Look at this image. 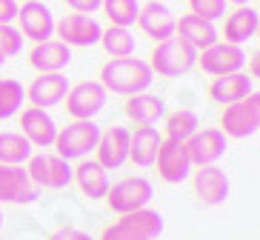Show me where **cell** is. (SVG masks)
I'll list each match as a JSON object with an SVG mask.
<instances>
[{"mask_svg":"<svg viewBox=\"0 0 260 240\" xmlns=\"http://www.w3.org/2000/svg\"><path fill=\"white\" fill-rule=\"evenodd\" d=\"M26 175L38 189H66L72 183V163L60 155H31L26 160Z\"/></svg>","mask_w":260,"mask_h":240,"instance_id":"52a82bcc","label":"cell"},{"mask_svg":"<svg viewBox=\"0 0 260 240\" xmlns=\"http://www.w3.org/2000/svg\"><path fill=\"white\" fill-rule=\"evenodd\" d=\"M152 80L154 75L146 60H140V57H112V60L103 63L98 83L112 94L132 97V94L146 92L152 86Z\"/></svg>","mask_w":260,"mask_h":240,"instance_id":"6da1fadb","label":"cell"},{"mask_svg":"<svg viewBox=\"0 0 260 240\" xmlns=\"http://www.w3.org/2000/svg\"><path fill=\"white\" fill-rule=\"evenodd\" d=\"M100 9H103V15L109 17V26H123V29H129V26L138 23L140 3L138 0H103Z\"/></svg>","mask_w":260,"mask_h":240,"instance_id":"f546056e","label":"cell"},{"mask_svg":"<svg viewBox=\"0 0 260 240\" xmlns=\"http://www.w3.org/2000/svg\"><path fill=\"white\" fill-rule=\"evenodd\" d=\"M175 38H180L186 43V46H191L194 52H203V49H209L212 43H217V31H214L212 23H206V20H200V17L194 15H183L180 20H175Z\"/></svg>","mask_w":260,"mask_h":240,"instance_id":"d4e9b609","label":"cell"},{"mask_svg":"<svg viewBox=\"0 0 260 240\" xmlns=\"http://www.w3.org/2000/svg\"><path fill=\"white\" fill-rule=\"evenodd\" d=\"M163 134L154 126H138L135 132H129V160L140 169L154 166V155L160 149Z\"/></svg>","mask_w":260,"mask_h":240,"instance_id":"cb8c5ba5","label":"cell"},{"mask_svg":"<svg viewBox=\"0 0 260 240\" xmlns=\"http://www.w3.org/2000/svg\"><path fill=\"white\" fill-rule=\"evenodd\" d=\"M94 155H98L94 160H98L106 172L120 169L123 163L129 160V129H123V126H109V129H100Z\"/></svg>","mask_w":260,"mask_h":240,"instance_id":"4fadbf2b","label":"cell"},{"mask_svg":"<svg viewBox=\"0 0 260 240\" xmlns=\"http://www.w3.org/2000/svg\"><path fill=\"white\" fill-rule=\"evenodd\" d=\"M106 89L98 80H80V83L69 86L66 92V112L72 115V120H94L98 112H103L106 106Z\"/></svg>","mask_w":260,"mask_h":240,"instance_id":"ba28073f","label":"cell"},{"mask_svg":"<svg viewBox=\"0 0 260 240\" xmlns=\"http://www.w3.org/2000/svg\"><path fill=\"white\" fill-rule=\"evenodd\" d=\"M163 232V215L154 209H138L129 215H120V220L109 223L100 240H157Z\"/></svg>","mask_w":260,"mask_h":240,"instance_id":"7a4b0ae2","label":"cell"},{"mask_svg":"<svg viewBox=\"0 0 260 240\" xmlns=\"http://www.w3.org/2000/svg\"><path fill=\"white\" fill-rule=\"evenodd\" d=\"M17 0H0V26H12V20H17Z\"/></svg>","mask_w":260,"mask_h":240,"instance_id":"e575fe53","label":"cell"},{"mask_svg":"<svg viewBox=\"0 0 260 240\" xmlns=\"http://www.w3.org/2000/svg\"><path fill=\"white\" fill-rule=\"evenodd\" d=\"M100 23L94 20L92 15H77V12H69V15H63L60 20H54V35H57V40L60 43H66V46H94L100 40Z\"/></svg>","mask_w":260,"mask_h":240,"instance_id":"30bf717a","label":"cell"},{"mask_svg":"<svg viewBox=\"0 0 260 240\" xmlns=\"http://www.w3.org/2000/svg\"><path fill=\"white\" fill-rule=\"evenodd\" d=\"M69 92V80L63 72H46V75H38V78L29 83L26 89V100L35 109H52L57 103H63Z\"/></svg>","mask_w":260,"mask_h":240,"instance_id":"e0dca14e","label":"cell"},{"mask_svg":"<svg viewBox=\"0 0 260 240\" xmlns=\"http://www.w3.org/2000/svg\"><path fill=\"white\" fill-rule=\"evenodd\" d=\"M0 226H3V212H0Z\"/></svg>","mask_w":260,"mask_h":240,"instance_id":"f35d334b","label":"cell"},{"mask_svg":"<svg viewBox=\"0 0 260 240\" xmlns=\"http://www.w3.org/2000/svg\"><path fill=\"white\" fill-rule=\"evenodd\" d=\"M126 117L132 123L138 126H152L157 123L163 115H166V100L160 94H149V92H140V94H132L126 97V106H123Z\"/></svg>","mask_w":260,"mask_h":240,"instance_id":"484cf974","label":"cell"},{"mask_svg":"<svg viewBox=\"0 0 260 240\" xmlns=\"http://www.w3.org/2000/svg\"><path fill=\"white\" fill-rule=\"evenodd\" d=\"M17 20H20V35L35 43H43V40H52L54 35V17L52 9L40 0H26L17 9Z\"/></svg>","mask_w":260,"mask_h":240,"instance_id":"5bb4252c","label":"cell"},{"mask_svg":"<svg viewBox=\"0 0 260 240\" xmlns=\"http://www.w3.org/2000/svg\"><path fill=\"white\" fill-rule=\"evenodd\" d=\"M63 3H66L72 12H77V15H92V12H98V9H100L103 0H63Z\"/></svg>","mask_w":260,"mask_h":240,"instance_id":"d590c367","label":"cell"},{"mask_svg":"<svg viewBox=\"0 0 260 240\" xmlns=\"http://www.w3.org/2000/svg\"><path fill=\"white\" fill-rule=\"evenodd\" d=\"M194 66L212 75V78H223V75H235V72H243L246 66V52L243 46H232V43H212L209 49L198 52V60Z\"/></svg>","mask_w":260,"mask_h":240,"instance_id":"9c48e42d","label":"cell"},{"mask_svg":"<svg viewBox=\"0 0 260 240\" xmlns=\"http://www.w3.org/2000/svg\"><path fill=\"white\" fill-rule=\"evenodd\" d=\"M26 103V89L17 80L6 78L0 80V120H9V117H15Z\"/></svg>","mask_w":260,"mask_h":240,"instance_id":"4dcf8cb0","label":"cell"},{"mask_svg":"<svg viewBox=\"0 0 260 240\" xmlns=\"http://www.w3.org/2000/svg\"><path fill=\"white\" fill-rule=\"evenodd\" d=\"M49 240H94V237L83 229H75V226H60L49 234Z\"/></svg>","mask_w":260,"mask_h":240,"instance_id":"836d02e7","label":"cell"},{"mask_svg":"<svg viewBox=\"0 0 260 240\" xmlns=\"http://www.w3.org/2000/svg\"><path fill=\"white\" fill-rule=\"evenodd\" d=\"M198 129H200V120L191 109H175V112L166 115V140H180V143H186Z\"/></svg>","mask_w":260,"mask_h":240,"instance_id":"f1b7e54d","label":"cell"},{"mask_svg":"<svg viewBox=\"0 0 260 240\" xmlns=\"http://www.w3.org/2000/svg\"><path fill=\"white\" fill-rule=\"evenodd\" d=\"M260 31V15L252 6H237L235 12H229V17L223 20V43L232 46H243L249 40L257 38Z\"/></svg>","mask_w":260,"mask_h":240,"instance_id":"ffe728a7","label":"cell"},{"mask_svg":"<svg viewBox=\"0 0 260 240\" xmlns=\"http://www.w3.org/2000/svg\"><path fill=\"white\" fill-rule=\"evenodd\" d=\"M183 146L191 166H214L226 155V134L220 129H198Z\"/></svg>","mask_w":260,"mask_h":240,"instance_id":"9a60e30c","label":"cell"},{"mask_svg":"<svg viewBox=\"0 0 260 240\" xmlns=\"http://www.w3.org/2000/svg\"><path fill=\"white\" fill-rule=\"evenodd\" d=\"M189 178H191V186H194V194L206 206L226 203L232 186H229V178H226L223 169H217V166H198V172H191Z\"/></svg>","mask_w":260,"mask_h":240,"instance_id":"ac0fdd59","label":"cell"},{"mask_svg":"<svg viewBox=\"0 0 260 240\" xmlns=\"http://www.w3.org/2000/svg\"><path fill=\"white\" fill-rule=\"evenodd\" d=\"M20 115V134L31 143V149H49L54 146V138H57V123L54 117L49 115L46 109H23L17 112Z\"/></svg>","mask_w":260,"mask_h":240,"instance_id":"2e32d148","label":"cell"},{"mask_svg":"<svg viewBox=\"0 0 260 240\" xmlns=\"http://www.w3.org/2000/svg\"><path fill=\"white\" fill-rule=\"evenodd\" d=\"M189 15L206 20V23H214L226 15V0H189Z\"/></svg>","mask_w":260,"mask_h":240,"instance_id":"1f68e13d","label":"cell"},{"mask_svg":"<svg viewBox=\"0 0 260 240\" xmlns=\"http://www.w3.org/2000/svg\"><path fill=\"white\" fill-rule=\"evenodd\" d=\"M20 49H23V35L15 26H0V63L20 54Z\"/></svg>","mask_w":260,"mask_h":240,"instance_id":"d6a6232c","label":"cell"},{"mask_svg":"<svg viewBox=\"0 0 260 240\" xmlns=\"http://www.w3.org/2000/svg\"><path fill=\"white\" fill-rule=\"evenodd\" d=\"M226 3H235V6H246L249 0H226Z\"/></svg>","mask_w":260,"mask_h":240,"instance_id":"74e56055","label":"cell"},{"mask_svg":"<svg viewBox=\"0 0 260 240\" xmlns=\"http://www.w3.org/2000/svg\"><path fill=\"white\" fill-rule=\"evenodd\" d=\"M72 180L77 183L80 194L89 197V200H100V197H106L109 172L103 169L98 160H80L75 169H72Z\"/></svg>","mask_w":260,"mask_h":240,"instance_id":"603a6c76","label":"cell"},{"mask_svg":"<svg viewBox=\"0 0 260 240\" xmlns=\"http://www.w3.org/2000/svg\"><path fill=\"white\" fill-rule=\"evenodd\" d=\"M257 57H260L257 52H252V57H249V69H252V75H249V78H252V80L260 78V60H257Z\"/></svg>","mask_w":260,"mask_h":240,"instance_id":"8d00e7d4","label":"cell"},{"mask_svg":"<svg viewBox=\"0 0 260 240\" xmlns=\"http://www.w3.org/2000/svg\"><path fill=\"white\" fill-rule=\"evenodd\" d=\"M154 166H157V175H160L163 183H183L186 178L191 175V160L186 155V146L180 140H160V149L154 155Z\"/></svg>","mask_w":260,"mask_h":240,"instance_id":"8fae6325","label":"cell"},{"mask_svg":"<svg viewBox=\"0 0 260 240\" xmlns=\"http://www.w3.org/2000/svg\"><path fill=\"white\" fill-rule=\"evenodd\" d=\"M17 3H26V0H17Z\"/></svg>","mask_w":260,"mask_h":240,"instance_id":"ab89813d","label":"cell"},{"mask_svg":"<svg viewBox=\"0 0 260 240\" xmlns=\"http://www.w3.org/2000/svg\"><path fill=\"white\" fill-rule=\"evenodd\" d=\"M152 183L146 178H123L117 183H109L106 189V203L115 215H129V212L146 209L152 200Z\"/></svg>","mask_w":260,"mask_h":240,"instance_id":"8992f818","label":"cell"},{"mask_svg":"<svg viewBox=\"0 0 260 240\" xmlns=\"http://www.w3.org/2000/svg\"><path fill=\"white\" fill-rule=\"evenodd\" d=\"M194 60H198L194 49L186 46L180 38H169L152 49L149 69H152V75H160V78H180L194 69Z\"/></svg>","mask_w":260,"mask_h":240,"instance_id":"3957f363","label":"cell"},{"mask_svg":"<svg viewBox=\"0 0 260 240\" xmlns=\"http://www.w3.org/2000/svg\"><path fill=\"white\" fill-rule=\"evenodd\" d=\"M40 189L29 180L23 166H3L0 163V203L12 206H29L38 200Z\"/></svg>","mask_w":260,"mask_h":240,"instance_id":"7c38bea8","label":"cell"},{"mask_svg":"<svg viewBox=\"0 0 260 240\" xmlns=\"http://www.w3.org/2000/svg\"><path fill=\"white\" fill-rule=\"evenodd\" d=\"M257 129H260V94L257 92H252L249 97H243V100H237V103L223 106L220 132L226 138L243 140V138L257 134Z\"/></svg>","mask_w":260,"mask_h":240,"instance_id":"5b68a950","label":"cell"},{"mask_svg":"<svg viewBox=\"0 0 260 240\" xmlns=\"http://www.w3.org/2000/svg\"><path fill=\"white\" fill-rule=\"evenodd\" d=\"M100 46L109 57H132L135 54V35L123 26H109L100 31Z\"/></svg>","mask_w":260,"mask_h":240,"instance_id":"83f0119b","label":"cell"},{"mask_svg":"<svg viewBox=\"0 0 260 240\" xmlns=\"http://www.w3.org/2000/svg\"><path fill=\"white\" fill-rule=\"evenodd\" d=\"M100 138V126L94 120H72L69 126L57 129L54 138V155H60L63 160H83L89 152H94Z\"/></svg>","mask_w":260,"mask_h":240,"instance_id":"277c9868","label":"cell"},{"mask_svg":"<svg viewBox=\"0 0 260 240\" xmlns=\"http://www.w3.org/2000/svg\"><path fill=\"white\" fill-rule=\"evenodd\" d=\"M138 26L146 38H152L154 43H163V40L175 38V15H172L169 6H163L160 0H152V3L140 6Z\"/></svg>","mask_w":260,"mask_h":240,"instance_id":"d6986e66","label":"cell"},{"mask_svg":"<svg viewBox=\"0 0 260 240\" xmlns=\"http://www.w3.org/2000/svg\"><path fill=\"white\" fill-rule=\"evenodd\" d=\"M254 92V80L243 72H235V75H223V78H214L209 83V97L220 106H229V103H237L249 97Z\"/></svg>","mask_w":260,"mask_h":240,"instance_id":"7402d4cb","label":"cell"},{"mask_svg":"<svg viewBox=\"0 0 260 240\" xmlns=\"http://www.w3.org/2000/svg\"><path fill=\"white\" fill-rule=\"evenodd\" d=\"M29 63L38 75L63 72L72 63V49L60 40H43V43H35V49L29 52Z\"/></svg>","mask_w":260,"mask_h":240,"instance_id":"44dd1931","label":"cell"},{"mask_svg":"<svg viewBox=\"0 0 260 240\" xmlns=\"http://www.w3.org/2000/svg\"><path fill=\"white\" fill-rule=\"evenodd\" d=\"M31 155L35 149L20 132H0V163L3 166H23Z\"/></svg>","mask_w":260,"mask_h":240,"instance_id":"4316f807","label":"cell"}]
</instances>
